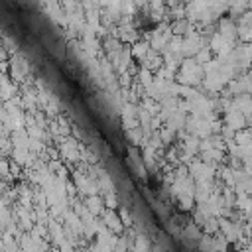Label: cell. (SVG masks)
<instances>
[{
    "instance_id": "cell-4",
    "label": "cell",
    "mask_w": 252,
    "mask_h": 252,
    "mask_svg": "<svg viewBox=\"0 0 252 252\" xmlns=\"http://www.w3.org/2000/svg\"><path fill=\"white\" fill-rule=\"evenodd\" d=\"M104 224L110 228V232H120V230H122V226H124L122 219H120V217H118L114 211L104 213Z\"/></svg>"
},
{
    "instance_id": "cell-1",
    "label": "cell",
    "mask_w": 252,
    "mask_h": 252,
    "mask_svg": "<svg viewBox=\"0 0 252 252\" xmlns=\"http://www.w3.org/2000/svg\"><path fill=\"white\" fill-rule=\"evenodd\" d=\"M236 47V41H230L226 37H222L219 32H215L211 35V41H209V49L213 51V55H219V57H228Z\"/></svg>"
},
{
    "instance_id": "cell-5",
    "label": "cell",
    "mask_w": 252,
    "mask_h": 252,
    "mask_svg": "<svg viewBox=\"0 0 252 252\" xmlns=\"http://www.w3.org/2000/svg\"><path fill=\"white\" fill-rule=\"evenodd\" d=\"M230 246H232V244L226 240V236H224L220 230H219L217 234H213V250H215V252H228Z\"/></svg>"
},
{
    "instance_id": "cell-6",
    "label": "cell",
    "mask_w": 252,
    "mask_h": 252,
    "mask_svg": "<svg viewBox=\"0 0 252 252\" xmlns=\"http://www.w3.org/2000/svg\"><path fill=\"white\" fill-rule=\"evenodd\" d=\"M148 43H136L134 47H132V55L134 57H138V59H144L146 55H148Z\"/></svg>"
},
{
    "instance_id": "cell-7",
    "label": "cell",
    "mask_w": 252,
    "mask_h": 252,
    "mask_svg": "<svg viewBox=\"0 0 252 252\" xmlns=\"http://www.w3.org/2000/svg\"><path fill=\"white\" fill-rule=\"evenodd\" d=\"M87 205H89V211H91V213L98 215V213H100V205H102V201H100L98 197H89V199H87Z\"/></svg>"
},
{
    "instance_id": "cell-3",
    "label": "cell",
    "mask_w": 252,
    "mask_h": 252,
    "mask_svg": "<svg viewBox=\"0 0 252 252\" xmlns=\"http://www.w3.org/2000/svg\"><path fill=\"white\" fill-rule=\"evenodd\" d=\"M217 32H219L222 37L230 39V41H238V24H236V20H232L230 16H228V18H220V20L217 22Z\"/></svg>"
},
{
    "instance_id": "cell-2",
    "label": "cell",
    "mask_w": 252,
    "mask_h": 252,
    "mask_svg": "<svg viewBox=\"0 0 252 252\" xmlns=\"http://www.w3.org/2000/svg\"><path fill=\"white\" fill-rule=\"evenodd\" d=\"M222 124H224L226 128L234 130V132H240V130L248 128V120H246V116H244L240 110H236V108H234V110H228V112H224Z\"/></svg>"
},
{
    "instance_id": "cell-8",
    "label": "cell",
    "mask_w": 252,
    "mask_h": 252,
    "mask_svg": "<svg viewBox=\"0 0 252 252\" xmlns=\"http://www.w3.org/2000/svg\"><path fill=\"white\" fill-rule=\"evenodd\" d=\"M124 30H126V32H134L132 28H124ZM122 37H126V39H130V37H132V33H122Z\"/></svg>"
}]
</instances>
